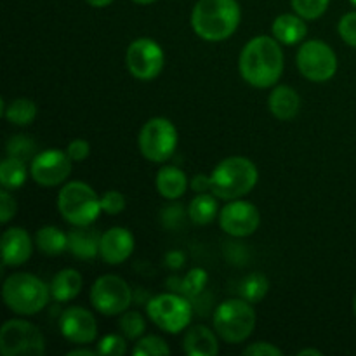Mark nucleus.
Returning <instances> with one entry per match:
<instances>
[{
	"mask_svg": "<svg viewBox=\"0 0 356 356\" xmlns=\"http://www.w3.org/2000/svg\"><path fill=\"white\" fill-rule=\"evenodd\" d=\"M134 245V235H132L127 228L113 226V228L106 229V232L101 235L99 257L106 264L117 266V264L125 263V261L132 256Z\"/></svg>",
	"mask_w": 356,
	"mask_h": 356,
	"instance_id": "nucleus-16",
	"label": "nucleus"
},
{
	"mask_svg": "<svg viewBox=\"0 0 356 356\" xmlns=\"http://www.w3.org/2000/svg\"><path fill=\"white\" fill-rule=\"evenodd\" d=\"M2 298L7 308L21 316H31L40 313L52 298L51 285L35 275L19 271L6 278L2 287Z\"/></svg>",
	"mask_w": 356,
	"mask_h": 356,
	"instance_id": "nucleus-4",
	"label": "nucleus"
},
{
	"mask_svg": "<svg viewBox=\"0 0 356 356\" xmlns=\"http://www.w3.org/2000/svg\"><path fill=\"white\" fill-rule=\"evenodd\" d=\"M268 106L275 118L289 122L298 117L299 108H301V97L292 87L277 86L273 87L270 97H268Z\"/></svg>",
	"mask_w": 356,
	"mask_h": 356,
	"instance_id": "nucleus-20",
	"label": "nucleus"
},
{
	"mask_svg": "<svg viewBox=\"0 0 356 356\" xmlns=\"http://www.w3.org/2000/svg\"><path fill=\"white\" fill-rule=\"evenodd\" d=\"M177 129L169 118L153 117L139 132V152L153 163H165L177 148Z\"/></svg>",
	"mask_w": 356,
	"mask_h": 356,
	"instance_id": "nucleus-8",
	"label": "nucleus"
},
{
	"mask_svg": "<svg viewBox=\"0 0 356 356\" xmlns=\"http://www.w3.org/2000/svg\"><path fill=\"white\" fill-rule=\"evenodd\" d=\"M353 312H355V316H356V296H355V299H353Z\"/></svg>",
	"mask_w": 356,
	"mask_h": 356,
	"instance_id": "nucleus-47",
	"label": "nucleus"
},
{
	"mask_svg": "<svg viewBox=\"0 0 356 356\" xmlns=\"http://www.w3.org/2000/svg\"><path fill=\"white\" fill-rule=\"evenodd\" d=\"M87 3H89V6H92V7H97V9H101V7H106V6H110L111 2H113V0H86Z\"/></svg>",
	"mask_w": 356,
	"mask_h": 356,
	"instance_id": "nucleus-44",
	"label": "nucleus"
},
{
	"mask_svg": "<svg viewBox=\"0 0 356 356\" xmlns=\"http://www.w3.org/2000/svg\"><path fill=\"white\" fill-rule=\"evenodd\" d=\"M83 287V277L80 271L73 270V268H65L51 282V294L52 299L58 302H68L75 299L76 296L82 292Z\"/></svg>",
	"mask_w": 356,
	"mask_h": 356,
	"instance_id": "nucleus-23",
	"label": "nucleus"
},
{
	"mask_svg": "<svg viewBox=\"0 0 356 356\" xmlns=\"http://www.w3.org/2000/svg\"><path fill=\"white\" fill-rule=\"evenodd\" d=\"M2 115L6 117L7 122L14 125H19V127H26V125L33 124V120L37 118V104L33 103L28 97H17L13 99L9 104H6V101L2 99Z\"/></svg>",
	"mask_w": 356,
	"mask_h": 356,
	"instance_id": "nucleus-26",
	"label": "nucleus"
},
{
	"mask_svg": "<svg viewBox=\"0 0 356 356\" xmlns=\"http://www.w3.org/2000/svg\"><path fill=\"white\" fill-rule=\"evenodd\" d=\"M35 247L45 256H61L68 250V233L56 226H44L35 235Z\"/></svg>",
	"mask_w": 356,
	"mask_h": 356,
	"instance_id": "nucleus-25",
	"label": "nucleus"
},
{
	"mask_svg": "<svg viewBox=\"0 0 356 356\" xmlns=\"http://www.w3.org/2000/svg\"><path fill=\"white\" fill-rule=\"evenodd\" d=\"M16 211V198L9 193V190L3 188V190L0 191V222H2V225H7V222L14 218Z\"/></svg>",
	"mask_w": 356,
	"mask_h": 356,
	"instance_id": "nucleus-37",
	"label": "nucleus"
},
{
	"mask_svg": "<svg viewBox=\"0 0 356 356\" xmlns=\"http://www.w3.org/2000/svg\"><path fill=\"white\" fill-rule=\"evenodd\" d=\"M219 216L218 197L212 191L209 193H197L188 205V218L198 226H205L214 221Z\"/></svg>",
	"mask_w": 356,
	"mask_h": 356,
	"instance_id": "nucleus-24",
	"label": "nucleus"
},
{
	"mask_svg": "<svg viewBox=\"0 0 356 356\" xmlns=\"http://www.w3.org/2000/svg\"><path fill=\"white\" fill-rule=\"evenodd\" d=\"M28 177L26 162L16 156H7L2 163H0V184L6 190L13 191L17 190L24 184Z\"/></svg>",
	"mask_w": 356,
	"mask_h": 356,
	"instance_id": "nucleus-27",
	"label": "nucleus"
},
{
	"mask_svg": "<svg viewBox=\"0 0 356 356\" xmlns=\"http://www.w3.org/2000/svg\"><path fill=\"white\" fill-rule=\"evenodd\" d=\"M259 170L247 156H228L211 174L212 193L221 200H238L256 188Z\"/></svg>",
	"mask_w": 356,
	"mask_h": 356,
	"instance_id": "nucleus-3",
	"label": "nucleus"
},
{
	"mask_svg": "<svg viewBox=\"0 0 356 356\" xmlns=\"http://www.w3.org/2000/svg\"><path fill=\"white\" fill-rule=\"evenodd\" d=\"M72 162L66 152L54 148L44 149L30 162V176L40 186H59L72 174Z\"/></svg>",
	"mask_w": 356,
	"mask_h": 356,
	"instance_id": "nucleus-13",
	"label": "nucleus"
},
{
	"mask_svg": "<svg viewBox=\"0 0 356 356\" xmlns=\"http://www.w3.org/2000/svg\"><path fill=\"white\" fill-rule=\"evenodd\" d=\"M219 226L222 232L235 238H245L254 235L261 225V214L257 207L245 200H229L219 211Z\"/></svg>",
	"mask_w": 356,
	"mask_h": 356,
	"instance_id": "nucleus-14",
	"label": "nucleus"
},
{
	"mask_svg": "<svg viewBox=\"0 0 356 356\" xmlns=\"http://www.w3.org/2000/svg\"><path fill=\"white\" fill-rule=\"evenodd\" d=\"M127 337L118 334H108L97 341V353L103 356H122L127 353Z\"/></svg>",
	"mask_w": 356,
	"mask_h": 356,
	"instance_id": "nucleus-34",
	"label": "nucleus"
},
{
	"mask_svg": "<svg viewBox=\"0 0 356 356\" xmlns=\"http://www.w3.org/2000/svg\"><path fill=\"white\" fill-rule=\"evenodd\" d=\"M351 3H353V6L356 7V0H351Z\"/></svg>",
	"mask_w": 356,
	"mask_h": 356,
	"instance_id": "nucleus-48",
	"label": "nucleus"
},
{
	"mask_svg": "<svg viewBox=\"0 0 356 356\" xmlns=\"http://www.w3.org/2000/svg\"><path fill=\"white\" fill-rule=\"evenodd\" d=\"M58 211L72 226H90L103 212L101 197L87 183L70 181L58 193Z\"/></svg>",
	"mask_w": 356,
	"mask_h": 356,
	"instance_id": "nucleus-6",
	"label": "nucleus"
},
{
	"mask_svg": "<svg viewBox=\"0 0 356 356\" xmlns=\"http://www.w3.org/2000/svg\"><path fill=\"white\" fill-rule=\"evenodd\" d=\"M219 339L216 330L205 325L188 327L183 337V350L190 356H216L219 353Z\"/></svg>",
	"mask_w": 356,
	"mask_h": 356,
	"instance_id": "nucleus-18",
	"label": "nucleus"
},
{
	"mask_svg": "<svg viewBox=\"0 0 356 356\" xmlns=\"http://www.w3.org/2000/svg\"><path fill=\"white\" fill-rule=\"evenodd\" d=\"M132 302V291L118 275H103L90 289V305L104 316L122 315Z\"/></svg>",
	"mask_w": 356,
	"mask_h": 356,
	"instance_id": "nucleus-11",
	"label": "nucleus"
},
{
	"mask_svg": "<svg viewBox=\"0 0 356 356\" xmlns=\"http://www.w3.org/2000/svg\"><path fill=\"white\" fill-rule=\"evenodd\" d=\"M190 186L195 193H209V191H212L211 176H207V174H197V176L191 179Z\"/></svg>",
	"mask_w": 356,
	"mask_h": 356,
	"instance_id": "nucleus-41",
	"label": "nucleus"
},
{
	"mask_svg": "<svg viewBox=\"0 0 356 356\" xmlns=\"http://www.w3.org/2000/svg\"><path fill=\"white\" fill-rule=\"evenodd\" d=\"M101 209L110 216H117L124 212L125 197L117 190H108L101 195Z\"/></svg>",
	"mask_w": 356,
	"mask_h": 356,
	"instance_id": "nucleus-35",
	"label": "nucleus"
},
{
	"mask_svg": "<svg viewBox=\"0 0 356 356\" xmlns=\"http://www.w3.org/2000/svg\"><path fill=\"white\" fill-rule=\"evenodd\" d=\"M125 65L134 79L149 82L162 73L165 54L153 38H136L125 51Z\"/></svg>",
	"mask_w": 356,
	"mask_h": 356,
	"instance_id": "nucleus-12",
	"label": "nucleus"
},
{
	"mask_svg": "<svg viewBox=\"0 0 356 356\" xmlns=\"http://www.w3.org/2000/svg\"><path fill=\"white\" fill-rule=\"evenodd\" d=\"M169 353V344L159 336L141 337V339H138V343H136L134 350H132V355L134 356H162Z\"/></svg>",
	"mask_w": 356,
	"mask_h": 356,
	"instance_id": "nucleus-32",
	"label": "nucleus"
},
{
	"mask_svg": "<svg viewBox=\"0 0 356 356\" xmlns=\"http://www.w3.org/2000/svg\"><path fill=\"white\" fill-rule=\"evenodd\" d=\"M146 315L163 332L179 334L190 327L193 306L186 296L165 292L149 299L146 305Z\"/></svg>",
	"mask_w": 356,
	"mask_h": 356,
	"instance_id": "nucleus-7",
	"label": "nucleus"
},
{
	"mask_svg": "<svg viewBox=\"0 0 356 356\" xmlns=\"http://www.w3.org/2000/svg\"><path fill=\"white\" fill-rule=\"evenodd\" d=\"M0 351L3 356H40L45 353V337L28 320H7L0 329Z\"/></svg>",
	"mask_w": 356,
	"mask_h": 356,
	"instance_id": "nucleus-9",
	"label": "nucleus"
},
{
	"mask_svg": "<svg viewBox=\"0 0 356 356\" xmlns=\"http://www.w3.org/2000/svg\"><path fill=\"white\" fill-rule=\"evenodd\" d=\"M268 291H270V282H268L266 275L259 273V271L247 275V277L243 278L238 285L240 298H243L245 301L252 302V305L263 301V299L266 298Z\"/></svg>",
	"mask_w": 356,
	"mask_h": 356,
	"instance_id": "nucleus-28",
	"label": "nucleus"
},
{
	"mask_svg": "<svg viewBox=\"0 0 356 356\" xmlns=\"http://www.w3.org/2000/svg\"><path fill=\"white\" fill-rule=\"evenodd\" d=\"M162 221L167 228H176L183 221V207L179 205H169L162 211Z\"/></svg>",
	"mask_w": 356,
	"mask_h": 356,
	"instance_id": "nucleus-40",
	"label": "nucleus"
},
{
	"mask_svg": "<svg viewBox=\"0 0 356 356\" xmlns=\"http://www.w3.org/2000/svg\"><path fill=\"white\" fill-rule=\"evenodd\" d=\"M0 247H2V261L3 266H21L26 263L33 252V242L28 232L19 226H13L7 228L2 233V240H0Z\"/></svg>",
	"mask_w": 356,
	"mask_h": 356,
	"instance_id": "nucleus-17",
	"label": "nucleus"
},
{
	"mask_svg": "<svg viewBox=\"0 0 356 356\" xmlns=\"http://www.w3.org/2000/svg\"><path fill=\"white\" fill-rule=\"evenodd\" d=\"M59 330L66 341L79 346H87L97 339V322L89 309L70 306L59 318Z\"/></svg>",
	"mask_w": 356,
	"mask_h": 356,
	"instance_id": "nucleus-15",
	"label": "nucleus"
},
{
	"mask_svg": "<svg viewBox=\"0 0 356 356\" xmlns=\"http://www.w3.org/2000/svg\"><path fill=\"white\" fill-rule=\"evenodd\" d=\"M6 152L7 156H16V159L24 160V162H28V160L31 162L38 153L37 143L31 138H28V136H13L7 141Z\"/></svg>",
	"mask_w": 356,
	"mask_h": 356,
	"instance_id": "nucleus-30",
	"label": "nucleus"
},
{
	"mask_svg": "<svg viewBox=\"0 0 356 356\" xmlns=\"http://www.w3.org/2000/svg\"><path fill=\"white\" fill-rule=\"evenodd\" d=\"M99 355L97 350H87V348H79V350H72L66 353V356H94Z\"/></svg>",
	"mask_w": 356,
	"mask_h": 356,
	"instance_id": "nucleus-43",
	"label": "nucleus"
},
{
	"mask_svg": "<svg viewBox=\"0 0 356 356\" xmlns=\"http://www.w3.org/2000/svg\"><path fill=\"white\" fill-rule=\"evenodd\" d=\"M212 325L218 336L228 344H240L256 329V312L252 302L243 298L226 299L216 308Z\"/></svg>",
	"mask_w": 356,
	"mask_h": 356,
	"instance_id": "nucleus-5",
	"label": "nucleus"
},
{
	"mask_svg": "<svg viewBox=\"0 0 356 356\" xmlns=\"http://www.w3.org/2000/svg\"><path fill=\"white\" fill-rule=\"evenodd\" d=\"M242 79L256 89L277 86L284 73V51L275 37L257 35L243 45L238 59Z\"/></svg>",
	"mask_w": 356,
	"mask_h": 356,
	"instance_id": "nucleus-1",
	"label": "nucleus"
},
{
	"mask_svg": "<svg viewBox=\"0 0 356 356\" xmlns=\"http://www.w3.org/2000/svg\"><path fill=\"white\" fill-rule=\"evenodd\" d=\"M296 63L301 75L315 83L329 82L337 72L336 52L322 40H306L299 47Z\"/></svg>",
	"mask_w": 356,
	"mask_h": 356,
	"instance_id": "nucleus-10",
	"label": "nucleus"
},
{
	"mask_svg": "<svg viewBox=\"0 0 356 356\" xmlns=\"http://www.w3.org/2000/svg\"><path fill=\"white\" fill-rule=\"evenodd\" d=\"M118 325H120L122 334H124L127 339L138 341L139 337L145 334L146 320L139 312H125L120 315Z\"/></svg>",
	"mask_w": 356,
	"mask_h": 356,
	"instance_id": "nucleus-31",
	"label": "nucleus"
},
{
	"mask_svg": "<svg viewBox=\"0 0 356 356\" xmlns=\"http://www.w3.org/2000/svg\"><path fill=\"white\" fill-rule=\"evenodd\" d=\"M299 356H306V355H313V356H322V351L320 350H309V348H306V350H301L298 353Z\"/></svg>",
	"mask_w": 356,
	"mask_h": 356,
	"instance_id": "nucleus-45",
	"label": "nucleus"
},
{
	"mask_svg": "<svg viewBox=\"0 0 356 356\" xmlns=\"http://www.w3.org/2000/svg\"><path fill=\"white\" fill-rule=\"evenodd\" d=\"M337 31L348 45L356 49V13L344 14L337 24Z\"/></svg>",
	"mask_w": 356,
	"mask_h": 356,
	"instance_id": "nucleus-36",
	"label": "nucleus"
},
{
	"mask_svg": "<svg viewBox=\"0 0 356 356\" xmlns=\"http://www.w3.org/2000/svg\"><path fill=\"white\" fill-rule=\"evenodd\" d=\"M271 33L280 44L296 45L308 35V24L299 14H280L271 24Z\"/></svg>",
	"mask_w": 356,
	"mask_h": 356,
	"instance_id": "nucleus-21",
	"label": "nucleus"
},
{
	"mask_svg": "<svg viewBox=\"0 0 356 356\" xmlns=\"http://www.w3.org/2000/svg\"><path fill=\"white\" fill-rule=\"evenodd\" d=\"M209 275L204 268H193L186 273V277L183 280H179V287L177 292L183 296H186L188 299H195L204 292L205 285H207Z\"/></svg>",
	"mask_w": 356,
	"mask_h": 356,
	"instance_id": "nucleus-29",
	"label": "nucleus"
},
{
	"mask_svg": "<svg viewBox=\"0 0 356 356\" xmlns=\"http://www.w3.org/2000/svg\"><path fill=\"white\" fill-rule=\"evenodd\" d=\"M240 17L236 0H198L191 10V28L202 40L222 42L235 33Z\"/></svg>",
	"mask_w": 356,
	"mask_h": 356,
	"instance_id": "nucleus-2",
	"label": "nucleus"
},
{
	"mask_svg": "<svg viewBox=\"0 0 356 356\" xmlns=\"http://www.w3.org/2000/svg\"><path fill=\"white\" fill-rule=\"evenodd\" d=\"M132 2H136V3H141V6H148V3H153V2H156V0H132Z\"/></svg>",
	"mask_w": 356,
	"mask_h": 356,
	"instance_id": "nucleus-46",
	"label": "nucleus"
},
{
	"mask_svg": "<svg viewBox=\"0 0 356 356\" xmlns=\"http://www.w3.org/2000/svg\"><path fill=\"white\" fill-rule=\"evenodd\" d=\"M243 355L245 356H282L284 355V351H282L280 348L273 346L271 343H263V341H259V343H254L250 344V346H247L245 350H243Z\"/></svg>",
	"mask_w": 356,
	"mask_h": 356,
	"instance_id": "nucleus-39",
	"label": "nucleus"
},
{
	"mask_svg": "<svg viewBox=\"0 0 356 356\" xmlns=\"http://www.w3.org/2000/svg\"><path fill=\"white\" fill-rule=\"evenodd\" d=\"M184 261H186V256L181 250H170V252L165 254V264L170 270H179V268H183Z\"/></svg>",
	"mask_w": 356,
	"mask_h": 356,
	"instance_id": "nucleus-42",
	"label": "nucleus"
},
{
	"mask_svg": "<svg viewBox=\"0 0 356 356\" xmlns=\"http://www.w3.org/2000/svg\"><path fill=\"white\" fill-rule=\"evenodd\" d=\"M155 184L159 193L165 200H177L183 197L188 190V177L184 170H181L176 165H163L156 172Z\"/></svg>",
	"mask_w": 356,
	"mask_h": 356,
	"instance_id": "nucleus-22",
	"label": "nucleus"
},
{
	"mask_svg": "<svg viewBox=\"0 0 356 356\" xmlns=\"http://www.w3.org/2000/svg\"><path fill=\"white\" fill-rule=\"evenodd\" d=\"M66 153L73 162H83L90 153V145L86 139H73L68 146H66Z\"/></svg>",
	"mask_w": 356,
	"mask_h": 356,
	"instance_id": "nucleus-38",
	"label": "nucleus"
},
{
	"mask_svg": "<svg viewBox=\"0 0 356 356\" xmlns=\"http://www.w3.org/2000/svg\"><path fill=\"white\" fill-rule=\"evenodd\" d=\"M291 3L296 14L305 17L306 21H312L318 19L320 16L325 14L330 0H291Z\"/></svg>",
	"mask_w": 356,
	"mask_h": 356,
	"instance_id": "nucleus-33",
	"label": "nucleus"
},
{
	"mask_svg": "<svg viewBox=\"0 0 356 356\" xmlns=\"http://www.w3.org/2000/svg\"><path fill=\"white\" fill-rule=\"evenodd\" d=\"M101 235L90 226H73L68 233V250L80 261H92L99 254Z\"/></svg>",
	"mask_w": 356,
	"mask_h": 356,
	"instance_id": "nucleus-19",
	"label": "nucleus"
}]
</instances>
